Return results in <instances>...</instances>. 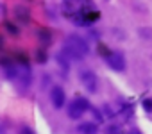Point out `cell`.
<instances>
[{"instance_id": "cell-1", "label": "cell", "mask_w": 152, "mask_h": 134, "mask_svg": "<svg viewBox=\"0 0 152 134\" xmlns=\"http://www.w3.org/2000/svg\"><path fill=\"white\" fill-rule=\"evenodd\" d=\"M63 54L68 59H81L83 55L88 54V43L79 36H70L66 39V43H64Z\"/></svg>"}, {"instance_id": "cell-2", "label": "cell", "mask_w": 152, "mask_h": 134, "mask_svg": "<svg viewBox=\"0 0 152 134\" xmlns=\"http://www.w3.org/2000/svg\"><path fill=\"white\" fill-rule=\"evenodd\" d=\"M88 107H90V104H88L84 98H75V100L70 104V107H68V114H70V118L77 120V118H81V116L86 113Z\"/></svg>"}, {"instance_id": "cell-3", "label": "cell", "mask_w": 152, "mask_h": 134, "mask_svg": "<svg viewBox=\"0 0 152 134\" xmlns=\"http://www.w3.org/2000/svg\"><path fill=\"white\" fill-rule=\"evenodd\" d=\"M81 82H83V86H84L90 93H95V91H97V77H95L93 72L83 70V72H81Z\"/></svg>"}, {"instance_id": "cell-4", "label": "cell", "mask_w": 152, "mask_h": 134, "mask_svg": "<svg viewBox=\"0 0 152 134\" xmlns=\"http://www.w3.org/2000/svg\"><path fill=\"white\" fill-rule=\"evenodd\" d=\"M107 64L111 66L113 70H116V72H122V70L125 68V61H124V55H122V54H118V52H115V54L107 55Z\"/></svg>"}, {"instance_id": "cell-5", "label": "cell", "mask_w": 152, "mask_h": 134, "mask_svg": "<svg viewBox=\"0 0 152 134\" xmlns=\"http://www.w3.org/2000/svg\"><path fill=\"white\" fill-rule=\"evenodd\" d=\"M50 98H52L54 107L59 109V107L64 104V91H63L59 86H56V88H52V95H50Z\"/></svg>"}, {"instance_id": "cell-6", "label": "cell", "mask_w": 152, "mask_h": 134, "mask_svg": "<svg viewBox=\"0 0 152 134\" xmlns=\"http://www.w3.org/2000/svg\"><path fill=\"white\" fill-rule=\"evenodd\" d=\"M79 132H81V134H95V132H97V125L91 123V122L81 123V125H79Z\"/></svg>"}, {"instance_id": "cell-7", "label": "cell", "mask_w": 152, "mask_h": 134, "mask_svg": "<svg viewBox=\"0 0 152 134\" xmlns=\"http://www.w3.org/2000/svg\"><path fill=\"white\" fill-rule=\"evenodd\" d=\"M107 134H122V127L120 125H111L107 129Z\"/></svg>"}, {"instance_id": "cell-8", "label": "cell", "mask_w": 152, "mask_h": 134, "mask_svg": "<svg viewBox=\"0 0 152 134\" xmlns=\"http://www.w3.org/2000/svg\"><path fill=\"white\" fill-rule=\"evenodd\" d=\"M143 106H145V109H147V111H152V100H145V102H143Z\"/></svg>"}, {"instance_id": "cell-9", "label": "cell", "mask_w": 152, "mask_h": 134, "mask_svg": "<svg viewBox=\"0 0 152 134\" xmlns=\"http://www.w3.org/2000/svg\"><path fill=\"white\" fill-rule=\"evenodd\" d=\"M22 134H34V132H32V130H29L27 127H23V129H22Z\"/></svg>"}, {"instance_id": "cell-10", "label": "cell", "mask_w": 152, "mask_h": 134, "mask_svg": "<svg viewBox=\"0 0 152 134\" xmlns=\"http://www.w3.org/2000/svg\"><path fill=\"white\" fill-rule=\"evenodd\" d=\"M129 134H140V132H138V130H132V132H129Z\"/></svg>"}, {"instance_id": "cell-11", "label": "cell", "mask_w": 152, "mask_h": 134, "mask_svg": "<svg viewBox=\"0 0 152 134\" xmlns=\"http://www.w3.org/2000/svg\"><path fill=\"white\" fill-rule=\"evenodd\" d=\"M66 2H77V0H66Z\"/></svg>"}]
</instances>
